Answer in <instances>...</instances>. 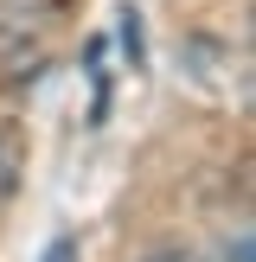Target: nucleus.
<instances>
[{"label": "nucleus", "instance_id": "obj_1", "mask_svg": "<svg viewBox=\"0 0 256 262\" xmlns=\"http://www.w3.org/2000/svg\"><path fill=\"white\" fill-rule=\"evenodd\" d=\"M19 173H26V166H19V141H13V135H0V205L19 192Z\"/></svg>", "mask_w": 256, "mask_h": 262}, {"label": "nucleus", "instance_id": "obj_2", "mask_svg": "<svg viewBox=\"0 0 256 262\" xmlns=\"http://www.w3.org/2000/svg\"><path fill=\"white\" fill-rule=\"evenodd\" d=\"M38 262H77V237H58V243H51V250L38 256Z\"/></svg>", "mask_w": 256, "mask_h": 262}, {"label": "nucleus", "instance_id": "obj_3", "mask_svg": "<svg viewBox=\"0 0 256 262\" xmlns=\"http://www.w3.org/2000/svg\"><path fill=\"white\" fill-rule=\"evenodd\" d=\"M147 262H205V256H192V250H160V256H147Z\"/></svg>", "mask_w": 256, "mask_h": 262}]
</instances>
